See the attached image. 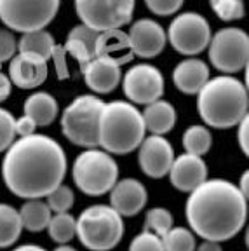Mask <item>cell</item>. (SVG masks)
Wrapping results in <instances>:
<instances>
[{"label": "cell", "instance_id": "6da1fadb", "mask_svg": "<svg viewBox=\"0 0 249 251\" xmlns=\"http://www.w3.org/2000/svg\"><path fill=\"white\" fill-rule=\"evenodd\" d=\"M68 168L66 153L54 138L30 134L18 138L5 150L2 178L21 199H42L63 183Z\"/></svg>", "mask_w": 249, "mask_h": 251}, {"label": "cell", "instance_id": "7a4b0ae2", "mask_svg": "<svg viewBox=\"0 0 249 251\" xmlns=\"http://www.w3.org/2000/svg\"><path fill=\"white\" fill-rule=\"evenodd\" d=\"M185 215L195 235L204 241L223 243L244 228L248 199L235 183L223 178H211L190 192Z\"/></svg>", "mask_w": 249, "mask_h": 251}, {"label": "cell", "instance_id": "3957f363", "mask_svg": "<svg viewBox=\"0 0 249 251\" xmlns=\"http://www.w3.org/2000/svg\"><path fill=\"white\" fill-rule=\"evenodd\" d=\"M197 110L206 126L230 129L248 115V87L232 75L209 78L197 93Z\"/></svg>", "mask_w": 249, "mask_h": 251}, {"label": "cell", "instance_id": "277c9868", "mask_svg": "<svg viewBox=\"0 0 249 251\" xmlns=\"http://www.w3.org/2000/svg\"><path fill=\"white\" fill-rule=\"evenodd\" d=\"M141 112L131 101L105 103L98 119V147L112 155H127L138 150L145 138Z\"/></svg>", "mask_w": 249, "mask_h": 251}, {"label": "cell", "instance_id": "5b68a950", "mask_svg": "<svg viewBox=\"0 0 249 251\" xmlns=\"http://www.w3.org/2000/svg\"><path fill=\"white\" fill-rule=\"evenodd\" d=\"M77 237L89 251H110L122 241L124 218L112 206L94 204L78 215Z\"/></svg>", "mask_w": 249, "mask_h": 251}, {"label": "cell", "instance_id": "8992f818", "mask_svg": "<svg viewBox=\"0 0 249 251\" xmlns=\"http://www.w3.org/2000/svg\"><path fill=\"white\" fill-rule=\"evenodd\" d=\"M72 178L80 192L89 197L105 196L119 180V166L103 149H86L72 166Z\"/></svg>", "mask_w": 249, "mask_h": 251}, {"label": "cell", "instance_id": "52a82bcc", "mask_svg": "<svg viewBox=\"0 0 249 251\" xmlns=\"http://www.w3.org/2000/svg\"><path fill=\"white\" fill-rule=\"evenodd\" d=\"M105 105L96 94H80L61 114V131L66 140L82 149L98 147V119Z\"/></svg>", "mask_w": 249, "mask_h": 251}, {"label": "cell", "instance_id": "ba28073f", "mask_svg": "<svg viewBox=\"0 0 249 251\" xmlns=\"http://www.w3.org/2000/svg\"><path fill=\"white\" fill-rule=\"evenodd\" d=\"M61 0H0V21L11 31L44 30L59 11Z\"/></svg>", "mask_w": 249, "mask_h": 251}, {"label": "cell", "instance_id": "9c48e42d", "mask_svg": "<svg viewBox=\"0 0 249 251\" xmlns=\"http://www.w3.org/2000/svg\"><path fill=\"white\" fill-rule=\"evenodd\" d=\"M209 61L223 75L239 74L248 67L249 37L244 30L235 26L222 28L211 37Z\"/></svg>", "mask_w": 249, "mask_h": 251}, {"label": "cell", "instance_id": "30bf717a", "mask_svg": "<svg viewBox=\"0 0 249 251\" xmlns=\"http://www.w3.org/2000/svg\"><path fill=\"white\" fill-rule=\"evenodd\" d=\"M136 0H75V11L82 25L101 33L122 28L132 20Z\"/></svg>", "mask_w": 249, "mask_h": 251}, {"label": "cell", "instance_id": "8fae6325", "mask_svg": "<svg viewBox=\"0 0 249 251\" xmlns=\"http://www.w3.org/2000/svg\"><path fill=\"white\" fill-rule=\"evenodd\" d=\"M166 35L176 52L194 58L206 51L213 33L209 21L202 14L188 11L176 16L169 25Z\"/></svg>", "mask_w": 249, "mask_h": 251}, {"label": "cell", "instance_id": "7c38bea8", "mask_svg": "<svg viewBox=\"0 0 249 251\" xmlns=\"http://www.w3.org/2000/svg\"><path fill=\"white\" fill-rule=\"evenodd\" d=\"M122 91L132 105H148L164 94V75L150 63H140L122 75Z\"/></svg>", "mask_w": 249, "mask_h": 251}, {"label": "cell", "instance_id": "4fadbf2b", "mask_svg": "<svg viewBox=\"0 0 249 251\" xmlns=\"http://www.w3.org/2000/svg\"><path fill=\"white\" fill-rule=\"evenodd\" d=\"M174 161V149L164 136L150 134L138 147V164L148 178H164Z\"/></svg>", "mask_w": 249, "mask_h": 251}, {"label": "cell", "instance_id": "5bb4252c", "mask_svg": "<svg viewBox=\"0 0 249 251\" xmlns=\"http://www.w3.org/2000/svg\"><path fill=\"white\" fill-rule=\"evenodd\" d=\"M131 51L134 56L143 59H152L164 51L168 44V35L160 23L152 18H141L134 21L127 31Z\"/></svg>", "mask_w": 249, "mask_h": 251}, {"label": "cell", "instance_id": "9a60e30c", "mask_svg": "<svg viewBox=\"0 0 249 251\" xmlns=\"http://www.w3.org/2000/svg\"><path fill=\"white\" fill-rule=\"evenodd\" d=\"M49 75L47 61L40 56L18 52L9 61V78L20 89H35Z\"/></svg>", "mask_w": 249, "mask_h": 251}, {"label": "cell", "instance_id": "2e32d148", "mask_svg": "<svg viewBox=\"0 0 249 251\" xmlns=\"http://www.w3.org/2000/svg\"><path fill=\"white\" fill-rule=\"evenodd\" d=\"M110 206H112L122 218L136 216L147 206L148 192L147 187L136 178H124L117 180L110 190Z\"/></svg>", "mask_w": 249, "mask_h": 251}, {"label": "cell", "instance_id": "e0dca14e", "mask_svg": "<svg viewBox=\"0 0 249 251\" xmlns=\"http://www.w3.org/2000/svg\"><path fill=\"white\" fill-rule=\"evenodd\" d=\"M168 175L171 185L176 190L190 194L204 180H207V166L202 157L185 152L181 155L174 157Z\"/></svg>", "mask_w": 249, "mask_h": 251}, {"label": "cell", "instance_id": "ac0fdd59", "mask_svg": "<svg viewBox=\"0 0 249 251\" xmlns=\"http://www.w3.org/2000/svg\"><path fill=\"white\" fill-rule=\"evenodd\" d=\"M121 65L103 56H94L86 67L82 68L84 82L96 94H108L121 84Z\"/></svg>", "mask_w": 249, "mask_h": 251}, {"label": "cell", "instance_id": "d6986e66", "mask_svg": "<svg viewBox=\"0 0 249 251\" xmlns=\"http://www.w3.org/2000/svg\"><path fill=\"white\" fill-rule=\"evenodd\" d=\"M209 78L207 63L195 56L181 59L173 70V82H174L176 89L181 91L183 94H190V96H195Z\"/></svg>", "mask_w": 249, "mask_h": 251}, {"label": "cell", "instance_id": "ffe728a7", "mask_svg": "<svg viewBox=\"0 0 249 251\" xmlns=\"http://www.w3.org/2000/svg\"><path fill=\"white\" fill-rule=\"evenodd\" d=\"M98 35H100L98 31L91 30L89 26L82 23L75 25L66 35V42L63 49H65L66 54H70L80 65V70L96 56Z\"/></svg>", "mask_w": 249, "mask_h": 251}, {"label": "cell", "instance_id": "44dd1931", "mask_svg": "<svg viewBox=\"0 0 249 251\" xmlns=\"http://www.w3.org/2000/svg\"><path fill=\"white\" fill-rule=\"evenodd\" d=\"M96 56H103V58L112 59V61H115L121 67L125 65V63H129L134 58V54H132L131 46H129L127 33L122 31L121 28L101 31L98 35Z\"/></svg>", "mask_w": 249, "mask_h": 251}, {"label": "cell", "instance_id": "7402d4cb", "mask_svg": "<svg viewBox=\"0 0 249 251\" xmlns=\"http://www.w3.org/2000/svg\"><path fill=\"white\" fill-rule=\"evenodd\" d=\"M141 117L145 122V129L150 134H159L164 136L174 127L176 124V110L166 100H155V101L145 105L141 112Z\"/></svg>", "mask_w": 249, "mask_h": 251}, {"label": "cell", "instance_id": "603a6c76", "mask_svg": "<svg viewBox=\"0 0 249 251\" xmlns=\"http://www.w3.org/2000/svg\"><path fill=\"white\" fill-rule=\"evenodd\" d=\"M23 114L33 119L37 127H47L59 115V105L52 94L39 91L25 100Z\"/></svg>", "mask_w": 249, "mask_h": 251}, {"label": "cell", "instance_id": "cb8c5ba5", "mask_svg": "<svg viewBox=\"0 0 249 251\" xmlns=\"http://www.w3.org/2000/svg\"><path fill=\"white\" fill-rule=\"evenodd\" d=\"M54 47H56L54 37L46 28L44 30H33V31H26V33H21V39L18 40V52L40 56L46 61L51 59Z\"/></svg>", "mask_w": 249, "mask_h": 251}, {"label": "cell", "instance_id": "d4e9b609", "mask_svg": "<svg viewBox=\"0 0 249 251\" xmlns=\"http://www.w3.org/2000/svg\"><path fill=\"white\" fill-rule=\"evenodd\" d=\"M51 216L52 211L42 199H26L20 209L21 224L28 232H42L49 225Z\"/></svg>", "mask_w": 249, "mask_h": 251}, {"label": "cell", "instance_id": "484cf974", "mask_svg": "<svg viewBox=\"0 0 249 251\" xmlns=\"http://www.w3.org/2000/svg\"><path fill=\"white\" fill-rule=\"evenodd\" d=\"M23 232L20 211L11 204L0 202V250L11 248Z\"/></svg>", "mask_w": 249, "mask_h": 251}, {"label": "cell", "instance_id": "4316f807", "mask_svg": "<svg viewBox=\"0 0 249 251\" xmlns=\"http://www.w3.org/2000/svg\"><path fill=\"white\" fill-rule=\"evenodd\" d=\"M183 149L187 153H194V155L202 157L213 147V134H211L209 127L206 126H190L183 133Z\"/></svg>", "mask_w": 249, "mask_h": 251}, {"label": "cell", "instance_id": "83f0119b", "mask_svg": "<svg viewBox=\"0 0 249 251\" xmlns=\"http://www.w3.org/2000/svg\"><path fill=\"white\" fill-rule=\"evenodd\" d=\"M49 237L58 244H68L77 234V224L70 213H52L49 225Z\"/></svg>", "mask_w": 249, "mask_h": 251}, {"label": "cell", "instance_id": "f1b7e54d", "mask_svg": "<svg viewBox=\"0 0 249 251\" xmlns=\"http://www.w3.org/2000/svg\"><path fill=\"white\" fill-rule=\"evenodd\" d=\"M162 239L164 251H195V234L190 228L185 227H171Z\"/></svg>", "mask_w": 249, "mask_h": 251}, {"label": "cell", "instance_id": "f546056e", "mask_svg": "<svg viewBox=\"0 0 249 251\" xmlns=\"http://www.w3.org/2000/svg\"><path fill=\"white\" fill-rule=\"evenodd\" d=\"M209 5L214 14L226 23L242 20L246 14L244 0H209Z\"/></svg>", "mask_w": 249, "mask_h": 251}, {"label": "cell", "instance_id": "4dcf8cb0", "mask_svg": "<svg viewBox=\"0 0 249 251\" xmlns=\"http://www.w3.org/2000/svg\"><path fill=\"white\" fill-rule=\"evenodd\" d=\"M173 224L174 220H173L171 211L166 208H152L145 215V230L153 232L160 237L173 227Z\"/></svg>", "mask_w": 249, "mask_h": 251}, {"label": "cell", "instance_id": "1f68e13d", "mask_svg": "<svg viewBox=\"0 0 249 251\" xmlns=\"http://www.w3.org/2000/svg\"><path fill=\"white\" fill-rule=\"evenodd\" d=\"M46 202L52 213H68L75 202L74 190L68 185H58L51 194L46 196Z\"/></svg>", "mask_w": 249, "mask_h": 251}, {"label": "cell", "instance_id": "d6a6232c", "mask_svg": "<svg viewBox=\"0 0 249 251\" xmlns=\"http://www.w3.org/2000/svg\"><path fill=\"white\" fill-rule=\"evenodd\" d=\"M14 115L5 108H0V152H5L16 140Z\"/></svg>", "mask_w": 249, "mask_h": 251}, {"label": "cell", "instance_id": "836d02e7", "mask_svg": "<svg viewBox=\"0 0 249 251\" xmlns=\"http://www.w3.org/2000/svg\"><path fill=\"white\" fill-rule=\"evenodd\" d=\"M129 251H164L160 235L150 230H143L131 241Z\"/></svg>", "mask_w": 249, "mask_h": 251}, {"label": "cell", "instance_id": "e575fe53", "mask_svg": "<svg viewBox=\"0 0 249 251\" xmlns=\"http://www.w3.org/2000/svg\"><path fill=\"white\" fill-rule=\"evenodd\" d=\"M18 54V40L7 28H0V63L11 61Z\"/></svg>", "mask_w": 249, "mask_h": 251}, {"label": "cell", "instance_id": "d590c367", "mask_svg": "<svg viewBox=\"0 0 249 251\" xmlns=\"http://www.w3.org/2000/svg\"><path fill=\"white\" fill-rule=\"evenodd\" d=\"M185 0H145L148 11L157 16H173L181 9Z\"/></svg>", "mask_w": 249, "mask_h": 251}, {"label": "cell", "instance_id": "8d00e7d4", "mask_svg": "<svg viewBox=\"0 0 249 251\" xmlns=\"http://www.w3.org/2000/svg\"><path fill=\"white\" fill-rule=\"evenodd\" d=\"M37 129V124L35 121L31 117H28V115H21V117L16 119L14 122V131H16V136L18 138H23V136H30V134H33Z\"/></svg>", "mask_w": 249, "mask_h": 251}, {"label": "cell", "instance_id": "74e56055", "mask_svg": "<svg viewBox=\"0 0 249 251\" xmlns=\"http://www.w3.org/2000/svg\"><path fill=\"white\" fill-rule=\"evenodd\" d=\"M237 143L242 153L249 155V115H246L237 124Z\"/></svg>", "mask_w": 249, "mask_h": 251}, {"label": "cell", "instance_id": "f35d334b", "mask_svg": "<svg viewBox=\"0 0 249 251\" xmlns=\"http://www.w3.org/2000/svg\"><path fill=\"white\" fill-rule=\"evenodd\" d=\"M51 59L54 61L56 65V72H58V77L59 78H66L68 77V67H66V52L63 47L56 46L54 51H52Z\"/></svg>", "mask_w": 249, "mask_h": 251}, {"label": "cell", "instance_id": "ab89813d", "mask_svg": "<svg viewBox=\"0 0 249 251\" xmlns=\"http://www.w3.org/2000/svg\"><path fill=\"white\" fill-rule=\"evenodd\" d=\"M11 91H12L11 78H9V75H5V74L0 72V103L5 101V100L11 96Z\"/></svg>", "mask_w": 249, "mask_h": 251}, {"label": "cell", "instance_id": "60d3db41", "mask_svg": "<svg viewBox=\"0 0 249 251\" xmlns=\"http://www.w3.org/2000/svg\"><path fill=\"white\" fill-rule=\"evenodd\" d=\"M237 188L241 190V194L246 199H249V173L248 171L242 173L241 180H239V183H237Z\"/></svg>", "mask_w": 249, "mask_h": 251}, {"label": "cell", "instance_id": "b9f144b4", "mask_svg": "<svg viewBox=\"0 0 249 251\" xmlns=\"http://www.w3.org/2000/svg\"><path fill=\"white\" fill-rule=\"evenodd\" d=\"M195 251H223L222 244L216 243V241H204L202 244H199L195 248Z\"/></svg>", "mask_w": 249, "mask_h": 251}, {"label": "cell", "instance_id": "7bdbcfd3", "mask_svg": "<svg viewBox=\"0 0 249 251\" xmlns=\"http://www.w3.org/2000/svg\"><path fill=\"white\" fill-rule=\"evenodd\" d=\"M12 251H47V250L42 246H37V244H23V246L14 248Z\"/></svg>", "mask_w": 249, "mask_h": 251}, {"label": "cell", "instance_id": "ee69618b", "mask_svg": "<svg viewBox=\"0 0 249 251\" xmlns=\"http://www.w3.org/2000/svg\"><path fill=\"white\" fill-rule=\"evenodd\" d=\"M54 251H77V250H75V248H72V246H68V244H59Z\"/></svg>", "mask_w": 249, "mask_h": 251}]
</instances>
